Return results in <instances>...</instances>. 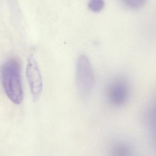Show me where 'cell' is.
Wrapping results in <instances>:
<instances>
[{
    "label": "cell",
    "instance_id": "cell-1",
    "mask_svg": "<svg viewBox=\"0 0 156 156\" xmlns=\"http://www.w3.org/2000/svg\"><path fill=\"white\" fill-rule=\"evenodd\" d=\"M2 82L6 95L15 104H20L23 99L20 61L12 58L7 60L2 68Z\"/></svg>",
    "mask_w": 156,
    "mask_h": 156
},
{
    "label": "cell",
    "instance_id": "cell-2",
    "mask_svg": "<svg viewBox=\"0 0 156 156\" xmlns=\"http://www.w3.org/2000/svg\"><path fill=\"white\" fill-rule=\"evenodd\" d=\"M76 81L78 92L83 97L88 96L94 83V72L90 59L85 55L79 56L77 61Z\"/></svg>",
    "mask_w": 156,
    "mask_h": 156
},
{
    "label": "cell",
    "instance_id": "cell-3",
    "mask_svg": "<svg viewBox=\"0 0 156 156\" xmlns=\"http://www.w3.org/2000/svg\"><path fill=\"white\" fill-rule=\"evenodd\" d=\"M130 87L128 81L123 77L112 79L105 89V95L107 102L113 107L124 105L129 99Z\"/></svg>",
    "mask_w": 156,
    "mask_h": 156
},
{
    "label": "cell",
    "instance_id": "cell-4",
    "mask_svg": "<svg viewBox=\"0 0 156 156\" xmlns=\"http://www.w3.org/2000/svg\"><path fill=\"white\" fill-rule=\"evenodd\" d=\"M26 75L33 100L39 99L43 90V80L37 62L34 55H31L27 59Z\"/></svg>",
    "mask_w": 156,
    "mask_h": 156
},
{
    "label": "cell",
    "instance_id": "cell-5",
    "mask_svg": "<svg viewBox=\"0 0 156 156\" xmlns=\"http://www.w3.org/2000/svg\"><path fill=\"white\" fill-rule=\"evenodd\" d=\"M114 156H132L133 153L131 147L125 144L117 145L113 151Z\"/></svg>",
    "mask_w": 156,
    "mask_h": 156
},
{
    "label": "cell",
    "instance_id": "cell-6",
    "mask_svg": "<svg viewBox=\"0 0 156 156\" xmlns=\"http://www.w3.org/2000/svg\"><path fill=\"white\" fill-rule=\"evenodd\" d=\"M127 7L133 10H137L144 5L147 0H122Z\"/></svg>",
    "mask_w": 156,
    "mask_h": 156
},
{
    "label": "cell",
    "instance_id": "cell-7",
    "mask_svg": "<svg viewBox=\"0 0 156 156\" xmlns=\"http://www.w3.org/2000/svg\"><path fill=\"white\" fill-rule=\"evenodd\" d=\"M104 5V0H90L88 6L91 11L98 12L102 10Z\"/></svg>",
    "mask_w": 156,
    "mask_h": 156
},
{
    "label": "cell",
    "instance_id": "cell-8",
    "mask_svg": "<svg viewBox=\"0 0 156 156\" xmlns=\"http://www.w3.org/2000/svg\"><path fill=\"white\" fill-rule=\"evenodd\" d=\"M144 122L147 127L151 131L156 146V118H149L145 120Z\"/></svg>",
    "mask_w": 156,
    "mask_h": 156
}]
</instances>
